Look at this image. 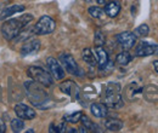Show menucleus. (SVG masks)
<instances>
[{"mask_svg":"<svg viewBox=\"0 0 158 133\" xmlns=\"http://www.w3.org/2000/svg\"><path fill=\"white\" fill-rule=\"evenodd\" d=\"M46 64H48L50 74L55 80H62L64 77V69L56 58L49 57L46 59Z\"/></svg>","mask_w":158,"mask_h":133,"instance_id":"1a4fd4ad","label":"nucleus"},{"mask_svg":"<svg viewBox=\"0 0 158 133\" xmlns=\"http://www.w3.org/2000/svg\"><path fill=\"white\" fill-rule=\"evenodd\" d=\"M56 28L55 21L50 16H43L33 27V33L37 35H48L51 34Z\"/></svg>","mask_w":158,"mask_h":133,"instance_id":"39448f33","label":"nucleus"},{"mask_svg":"<svg viewBox=\"0 0 158 133\" xmlns=\"http://www.w3.org/2000/svg\"><path fill=\"white\" fill-rule=\"evenodd\" d=\"M90 111L95 117H106L108 114V107L105 103H94L90 107Z\"/></svg>","mask_w":158,"mask_h":133,"instance_id":"2eb2a0df","label":"nucleus"},{"mask_svg":"<svg viewBox=\"0 0 158 133\" xmlns=\"http://www.w3.org/2000/svg\"><path fill=\"white\" fill-rule=\"evenodd\" d=\"M95 56H96V61H98V65H99L100 70L106 69L110 61H108V55L106 52V50L102 46H96L95 47Z\"/></svg>","mask_w":158,"mask_h":133,"instance_id":"ddd939ff","label":"nucleus"},{"mask_svg":"<svg viewBox=\"0 0 158 133\" xmlns=\"http://www.w3.org/2000/svg\"><path fill=\"white\" fill-rule=\"evenodd\" d=\"M131 55L128 52V51H124V52H120L117 55V57H116V62L120 64V65H127V64H129L130 62H131Z\"/></svg>","mask_w":158,"mask_h":133,"instance_id":"aec40b11","label":"nucleus"},{"mask_svg":"<svg viewBox=\"0 0 158 133\" xmlns=\"http://www.w3.org/2000/svg\"><path fill=\"white\" fill-rule=\"evenodd\" d=\"M27 74L32 80L39 82L40 85H43L45 87L52 86V84H54V77L51 76V74L40 67H29L27 70Z\"/></svg>","mask_w":158,"mask_h":133,"instance_id":"20e7f679","label":"nucleus"},{"mask_svg":"<svg viewBox=\"0 0 158 133\" xmlns=\"http://www.w3.org/2000/svg\"><path fill=\"white\" fill-rule=\"evenodd\" d=\"M27 132H28V133H33V132H34V130H32V128H31V130H28Z\"/></svg>","mask_w":158,"mask_h":133,"instance_id":"c85d7f7f","label":"nucleus"},{"mask_svg":"<svg viewBox=\"0 0 158 133\" xmlns=\"http://www.w3.org/2000/svg\"><path fill=\"white\" fill-rule=\"evenodd\" d=\"M11 128L15 133H20L22 132V130L24 128V122L23 120L20 117H16L14 120H11Z\"/></svg>","mask_w":158,"mask_h":133,"instance_id":"412c9836","label":"nucleus"},{"mask_svg":"<svg viewBox=\"0 0 158 133\" xmlns=\"http://www.w3.org/2000/svg\"><path fill=\"white\" fill-rule=\"evenodd\" d=\"M60 90H61L63 93L71 96V97L74 98V99H79L80 88H79L78 85H77L76 82H73L72 80H67V81L62 82V84L60 85Z\"/></svg>","mask_w":158,"mask_h":133,"instance_id":"9d476101","label":"nucleus"},{"mask_svg":"<svg viewBox=\"0 0 158 133\" xmlns=\"http://www.w3.org/2000/svg\"><path fill=\"white\" fill-rule=\"evenodd\" d=\"M81 111H77V113H73V114H69V115H66L63 117V120L66 122H69V123H77L80 121V117H81Z\"/></svg>","mask_w":158,"mask_h":133,"instance_id":"4be33fe9","label":"nucleus"},{"mask_svg":"<svg viewBox=\"0 0 158 133\" xmlns=\"http://www.w3.org/2000/svg\"><path fill=\"white\" fill-rule=\"evenodd\" d=\"M59 61L61 63V65L63 67V69L72 74V75H80L79 74V67L76 62V59L73 58V56L71 53H67V52H63L61 53L59 57Z\"/></svg>","mask_w":158,"mask_h":133,"instance_id":"423d86ee","label":"nucleus"},{"mask_svg":"<svg viewBox=\"0 0 158 133\" xmlns=\"http://www.w3.org/2000/svg\"><path fill=\"white\" fill-rule=\"evenodd\" d=\"M105 14L111 17V18H114L118 16V14L120 12V5H119L118 1H110L106 4L105 6Z\"/></svg>","mask_w":158,"mask_h":133,"instance_id":"dca6fc26","label":"nucleus"},{"mask_svg":"<svg viewBox=\"0 0 158 133\" xmlns=\"http://www.w3.org/2000/svg\"><path fill=\"white\" fill-rule=\"evenodd\" d=\"M67 128H66V125L64 122H61V123H51L50 125V130L49 132L50 133H62V132H66Z\"/></svg>","mask_w":158,"mask_h":133,"instance_id":"393cba45","label":"nucleus"},{"mask_svg":"<svg viewBox=\"0 0 158 133\" xmlns=\"http://www.w3.org/2000/svg\"><path fill=\"white\" fill-rule=\"evenodd\" d=\"M153 68H155V70L158 73V61H155V62H153Z\"/></svg>","mask_w":158,"mask_h":133,"instance_id":"cd10ccee","label":"nucleus"},{"mask_svg":"<svg viewBox=\"0 0 158 133\" xmlns=\"http://www.w3.org/2000/svg\"><path fill=\"white\" fill-rule=\"evenodd\" d=\"M15 113L17 115V117H20L22 120H32L35 117V110L23 103L15 105Z\"/></svg>","mask_w":158,"mask_h":133,"instance_id":"9b49d317","label":"nucleus"},{"mask_svg":"<svg viewBox=\"0 0 158 133\" xmlns=\"http://www.w3.org/2000/svg\"><path fill=\"white\" fill-rule=\"evenodd\" d=\"M81 57H83V61L86 64H89L90 67H95L98 64L96 56H95V53L93 52L91 49H84L83 50V53H81Z\"/></svg>","mask_w":158,"mask_h":133,"instance_id":"f3484780","label":"nucleus"},{"mask_svg":"<svg viewBox=\"0 0 158 133\" xmlns=\"http://www.w3.org/2000/svg\"><path fill=\"white\" fill-rule=\"evenodd\" d=\"M105 127L108 130V131H112V132H118L123 128V122L120 120L117 119H108L106 120L105 122Z\"/></svg>","mask_w":158,"mask_h":133,"instance_id":"6ab92c4d","label":"nucleus"},{"mask_svg":"<svg viewBox=\"0 0 158 133\" xmlns=\"http://www.w3.org/2000/svg\"><path fill=\"white\" fill-rule=\"evenodd\" d=\"M80 121H81V123H83V127L84 128H86L88 130V132H101V130H100V127L98 125H95L88 116H85V115H81V117H80Z\"/></svg>","mask_w":158,"mask_h":133,"instance_id":"a211bd4d","label":"nucleus"},{"mask_svg":"<svg viewBox=\"0 0 158 133\" xmlns=\"http://www.w3.org/2000/svg\"><path fill=\"white\" fill-rule=\"evenodd\" d=\"M33 21V16L29 14H24L17 18L5 21V23L1 25V34L6 40H14L21 32L28 27V24Z\"/></svg>","mask_w":158,"mask_h":133,"instance_id":"f257e3e1","label":"nucleus"},{"mask_svg":"<svg viewBox=\"0 0 158 133\" xmlns=\"http://www.w3.org/2000/svg\"><path fill=\"white\" fill-rule=\"evenodd\" d=\"M148 33H150V28H148L147 24H141V25H139L138 28L134 30V34H135L136 37H140V38L146 37Z\"/></svg>","mask_w":158,"mask_h":133,"instance_id":"5701e85b","label":"nucleus"},{"mask_svg":"<svg viewBox=\"0 0 158 133\" xmlns=\"http://www.w3.org/2000/svg\"><path fill=\"white\" fill-rule=\"evenodd\" d=\"M40 49V41L38 39H29L24 42V45L21 49V53L22 56H29V55H34L39 51Z\"/></svg>","mask_w":158,"mask_h":133,"instance_id":"f8f14e48","label":"nucleus"},{"mask_svg":"<svg viewBox=\"0 0 158 133\" xmlns=\"http://www.w3.org/2000/svg\"><path fill=\"white\" fill-rule=\"evenodd\" d=\"M94 42H95V46H103V45H105V42H106V37H105V34H103L101 30L95 32Z\"/></svg>","mask_w":158,"mask_h":133,"instance_id":"a878e982","label":"nucleus"},{"mask_svg":"<svg viewBox=\"0 0 158 133\" xmlns=\"http://www.w3.org/2000/svg\"><path fill=\"white\" fill-rule=\"evenodd\" d=\"M105 104L108 108H120L123 105V99L120 95V86L118 84L110 82L105 90Z\"/></svg>","mask_w":158,"mask_h":133,"instance_id":"7ed1b4c3","label":"nucleus"},{"mask_svg":"<svg viewBox=\"0 0 158 133\" xmlns=\"http://www.w3.org/2000/svg\"><path fill=\"white\" fill-rule=\"evenodd\" d=\"M151 55L158 56V45L147 42V41H140L135 49V56L136 57H147Z\"/></svg>","mask_w":158,"mask_h":133,"instance_id":"0eeeda50","label":"nucleus"},{"mask_svg":"<svg viewBox=\"0 0 158 133\" xmlns=\"http://www.w3.org/2000/svg\"><path fill=\"white\" fill-rule=\"evenodd\" d=\"M24 90H26V95L28 97V99L31 100L32 104H34L35 107H44V103H46L49 100V95L48 92L44 90L43 85H40L37 81H26L24 82Z\"/></svg>","mask_w":158,"mask_h":133,"instance_id":"f03ea898","label":"nucleus"},{"mask_svg":"<svg viewBox=\"0 0 158 133\" xmlns=\"http://www.w3.org/2000/svg\"><path fill=\"white\" fill-rule=\"evenodd\" d=\"M24 11V6L23 5H19V4H15V5H11L9 7H6L5 10H2V12L0 14V21H4V19L11 17L12 15L15 14H19Z\"/></svg>","mask_w":158,"mask_h":133,"instance_id":"4468645a","label":"nucleus"},{"mask_svg":"<svg viewBox=\"0 0 158 133\" xmlns=\"http://www.w3.org/2000/svg\"><path fill=\"white\" fill-rule=\"evenodd\" d=\"M6 131V125H5V122L0 119V133H5Z\"/></svg>","mask_w":158,"mask_h":133,"instance_id":"bb28decb","label":"nucleus"},{"mask_svg":"<svg viewBox=\"0 0 158 133\" xmlns=\"http://www.w3.org/2000/svg\"><path fill=\"white\" fill-rule=\"evenodd\" d=\"M117 41H118L119 46L128 51L130 49H133L136 44V35L134 33H130V32H123V33H119L118 35L116 37Z\"/></svg>","mask_w":158,"mask_h":133,"instance_id":"6e6552de","label":"nucleus"},{"mask_svg":"<svg viewBox=\"0 0 158 133\" xmlns=\"http://www.w3.org/2000/svg\"><path fill=\"white\" fill-rule=\"evenodd\" d=\"M88 11H89V15L94 18H101L105 15V11L102 9L98 7V6H91V7H89Z\"/></svg>","mask_w":158,"mask_h":133,"instance_id":"b1692460","label":"nucleus"}]
</instances>
